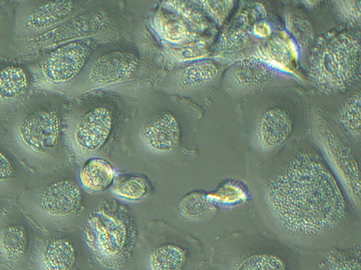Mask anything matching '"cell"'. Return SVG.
<instances>
[{"label": "cell", "mask_w": 361, "mask_h": 270, "mask_svg": "<svg viewBox=\"0 0 361 270\" xmlns=\"http://www.w3.org/2000/svg\"><path fill=\"white\" fill-rule=\"evenodd\" d=\"M151 192V184L146 176H122L116 181L112 194L121 200L137 202L146 198Z\"/></svg>", "instance_id": "cell-23"}, {"label": "cell", "mask_w": 361, "mask_h": 270, "mask_svg": "<svg viewBox=\"0 0 361 270\" xmlns=\"http://www.w3.org/2000/svg\"><path fill=\"white\" fill-rule=\"evenodd\" d=\"M6 210V205L4 202L0 201V219H1L3 214H4V212Z\"/></svg>", "instance_id": "cell-32"}, {"label": "cell", "mask_w": 361, "mask_h": 270, "mask_svg": "<svg viewBox=\"0 0 361 270\" xmlns=\"http://www.w3.org/2000/svg\"><path fill=\"white\" fill-rule=\"evenodd\" d=\"M338 15L351 25L359 24L360 20V1H336Z\"/></svg>", "instance_id": "cell-29"}, {"label": "cell", "mask_w": 361, "mask_h": 270, "mask_svg": "<svg viewBox=\"0 0 361 270\" xmlns=\"http://www.w3.org/2000/svg\"><path fill=\"white\" fill-rule=\"evenodd\" d=\"M219 73L217 65L211 60L190 64L180 72L178 83L183 90L201 88L212 82Z\"/></svg>", "instance_id": "cell-22"}, {"label": "cell", "mask_w": 361, "mask_h": 270, "mask_svg": "<svg viewBox=\"0 0 361 270\" xmlns=\"http://www.w3.org/2000/svg\"><path fill=\"white\" fill-rule=\"evenodd\" d=\"M30 233L23 221L8 218L0 224V265L20 270L30 248Z\"/></svg>", "instance_id": "cell-13"}, {"label": "cell", "mask_w": 361, "mask_h": 270, "mask_svg": "<svg viewBox=\"0 0 361 270\" xmlns=\"http://www.w3.org/2000/svg\"><path fill=\"white\" fill-rule=\"evenodd\" d=\"M218 270H298V254L286 244L260 234L235 233L217 244Z\"/></svg>", "instance_id": "cell-3"}, {"label": "cell", "mask_w": 361, "mask_h": 270, "mask_svg": "<svg viewBox=\"0 0 361 270\" xmlns=\"http://www.w3.org/2000/svg\"><path fill=\"white\" fill-rule=\"evenodd\" d=\"M292 131V119L288 112L279 108H269L257 122V143L264 150H272L285 143Z\"/></svg>", "instance_id": "cell-15"}, {"label": "cell", "mask_w": 361, "mask_h": 270, "mask_svg": "<svg viewBox=\"0 0 361 270\" xmlns=\"http://www.w3.org/2000/svg\"><path fill=\"white\" fill-rule=\"evenodd\" d=\"M114 124V110L107 103L80 105L68 125V139L74 153L85 159L95 155L107 144Z\"/></svg>", "instance_id": "cell-8"}, {"label": "cell", "mask_w": 361, "mask_h": 270, "mask_svg": "<svg viewBox=\"0 0 361 270\" xmlns=\"http://www.w3.org/2000/svg\"><path fill=\"white\" fill-rule=\"evenodd\" d=\"M191 259L188 246L169 240L154 248L148 256L149 270H185Z\"/></svg>", "instance_id": "cell-18"}, {"label": "cell", "mask_w": 361, "mask_h": 270, "mask_svg": "<svg viewBox=\"0 0 361 270\" xmlns=\"http://www.w3.org/2000/svg\"><path fill=\"white\" fill-rule=\"evenodd\" d=\"M76 262L75 244L66 237L51 238L37 254L38 270H73Z\"/></svg>", "instance_id": "cell-16"}, {"label": "cell", "mask_w": 361, "mask_h": 270, "mask_svg": "<svg viewBox=\"0 0 361 270\" xmlns=\"http://www.w3.org/2000/svg\"><path fill=\"white\" fill-rule=\"evenodd\" d=\"M16 175V169L11 160L0 150V185L11 181Z\"/></svg>", "instance_id": "cell-31"}, {"label": "cell", "mask_w": 361, "mask_h": 270, "mask_svg": "<svg viewBox=\"0 0 361 270\" xmlns=\"http://www.w3.org/2000/svg\"><path fill=\"white\" fill-rule=\"evenodd\" d=\"M152 27L161 39L176 45L192 43L196 34L188 22L170 9H159L152 19Z\"/></svg>", "instance_id": "cell-17"}, {"label": "cell", "mask_w": 361, "mask_h": 270, "mask_svg": "<svg viewBox=\"0 0 361 270\" xmlns=\"http://www.w3.org/2000/svg\"><path fill=\"white\" fill-rule=\"evenodd\" d=\"M15 134L23 152L31 159H51L63 150L62 112L47 103L32 105L19 118Z\"/></svg>", "instance_id": "cell-6"}, {"label": "cell", "mask_w": 361, "mask_h": 270, "mask_svg": "<svg viewBox=\"0 0 361 270\" xmlns=\"http://www.w3.org/2000/svg\"><path fill=\"white\" fill-rule=\"evenodd\" d=\"M257 214L271 238L305 252L350 245L359 236V213L324 158L300 150L261 181Z\"/></svg>", "instance_id": "cell-1"}, {"label": "cell", "mask_w": 361, "mask_h": 270, "mask_svg": "<svg viewBox=\"0 0 361 270\" xmlns=\"http://www.w3.org/2000/svg\"><path fill=\"white\" fill-rule=\"evenodd\" d=\"M122 24L123 22L117 11L96 4L53 30L19 40L24 51L42 53L73 41L113 40L121 33Z\"/></svg>", "instance_id": "cell-5"}, {"label": "cell", "mask_w": 361, "mask_h": 270, "mask_svg": "<svg viewBox=\"0 0 361 270\" xmlns=\"http://www.w3.org/2000/svg\"><path fill=\"white\" fill-rule=\"evenodd\" d=\"M166 53L173 62L186 63L202 59L207 56L208 51L204 41H197L176 48L166 46Z\"/></svg>", "instance_id": "cell-27"}, {"label": "cell", "mask_w": 361, "mask_h": 270, "mask_svg": "<svg viewBox=\"0 0 361 270\" xmlns=\"http://www.w3.org/2000/svg\"><path fill=\"white\" fill-rule=\"evenodd\" d=\"M201 270H215L214 269H212V268H209V266H206V268H203Z\"/></svg>", "instance_id": "cell-33"}, {"label": "cell", "mask_w": 361, "mask_h": 270, "mask_svg": "<svg viewBox=\"0 0 361 270\" xmlns=\"http://www.w3.org/2000/svg\"><path fill=\"white\" fill-rule=\"evenodd\" d=\"M326 146L337 172V179L357 213L360 210V174L359 166L350 150L330 131H325Z\"/></svg>", "instance_id": "cell-12"}, {"label": "cell", "mask_w": 361, "mask_h": 270, "mask_svg": "<svg viewBox=\"0 0 361 270\" xmlns=\"http://www.w3.org/2000/svg\"><path fill=\"white\" fill-rule=\"evenodd\" d=\"M360 247L333 248L324 260V270H360Z\"/></svg>", "instance_id": "cell-25"}, {"label": "cell", "mask_w": 361, "mask_h": 270, "mask_svg": "<svg viewBox=\"0 0 361 270\" xmlns=\"http://www.w3.org/2000/svg\"><path fill=\"white\" fill-rule=\"evenodd\" d=\"M202 8L219 24H221L230 13L233 1H201Z\"/></svg>", "instance_id": "cell-30"}, {"label": "cell", "mask_w": 361, "mask_h": 270, "mask_svg": "<svg viewBox=\"0 0 361 270\" xmlns=\"http://www.w3.org/2000/svg\"><path fill=\"white\" fill-rule=\"evenodd\" d=\"M180 214L192 221H206L215 214L216 209L209 204L207 198L201 192H192L185 195L179 204Z\"/></svg>", "instance_id": "cell-24"}, {"label": "cell", "mask_w": 361, "mask_h": 270, "mask_svg": "<svg viewBox=\"0 0 361 270\" xmlns=\"http://www.w3.org/2000/svg\"><path fill=\"white\" fill-rule=\"evenodd\" d=\"M30 89V80L22 67L8 65L0 69V103L13 104L22 101Z\"/></svg>", "instance_id": "cell-21"}, {"label": "cell", "mask_w": 361, "mask_h": 270, "mask_svg": "<svg viewBox=\"0 0 361 270\" xmlns=\"http://www.w3.org/2000/svg\"><path fill=\"white\" fill-rule=\"evenodd\" d=\"M166 8L170 9L185 20L192 22L196 25H204L205 19L202 11L200 8L198 2L193 1H167L164 5Z\"/></svg>", "instance_id": "cell-28"}, {"label": "cell", "mask_w": 361, "mask_h": 270, "mask_svg": "<svg viewBox=\"0 0 361 270\" xmlns=\"http://www.w3.org/2000/svg\"><path fill=\"white\" fill-rule=\"evenodd\" d=\"M310 74L324 92L343 91L360 78V38L343 33L325 41L312 54Z\"/></svg>", "instance_id": "cell-4"}, {"label": "cell", "mask_w": 361, "mask_h": 270, "mask_svg": "<svg viewBox=\"0 0 361 270\" xmlns=\"http://www.w3.org/2000/svg\"><path fill=\"white\" fill-rule=\"evenodd\" d=\"M82 204V188L70 179H59L51 183L37 197L38 207L51 218L72 217L79 211Z\"/></svg>", "instance_id": "cell-11"}, {"label": "cell", "mask_w": 361, "mask_h": 270, "mask_svg": "<svg viewBox=\"0 0 361 270\" xmlns=\"http://www.w3.org/2000/svg\"><path fill=\"white\" fill-rule=\"evenodd\" d=\"M116 172L111 163L102 158H90L79 172L80 186L90 193L107 191L115 182Z\"/></svg>", "instance_id": "cell-19"}, {"label": "cell", "mask_w": 361, "mask_h": 270, "mask_svg": "<svg viewBox=\"0 0 361 270\" xmlns=\"http://www.w3.org/2000/svg\"><path fill=\"white\" fill-rule=\"evenodd\" d=\"M338 122L345 131L350 136L359 139L360 136V93L350 96L341 108L338 115Z\"/></svg>", "instance_id": "cell-26"}, {"label": "cell", "mask_w": 361, "mask_h": 270, "mask_svg": "<svg viewBox=\"0 0 361 270\" xmlns=\"http://www.w3.org/2000/svg\"><path fill=\"white\" fill-rule=\"evenodd\" d=\"M98 45V41L83 40L49 51L33 68V85L49 91L70 89L85 70Z\"/></svg>", "instance_id": "cell-7"}, {"label": "cell", "mask_w": 361, "mask_h": 270, "mask_svg": "<svg viewBox=\"0 0 361 270\" xmlns=\"http://www.w3.org/2000/svg\"><path fill=\"white\" fill-rule=\"evenodd\" d=\"M140 57L134 51L112 50L90 58L85 70L71 89L75 94L130 82L140 70Z\"/></svg>", "instance_id": "cell-9"}, {"label": "cell", "mask_w": 361, "mask_h": 270, "mask_svg": "<svg viewBox=\"0 0 361 270\" xmlns=\"http://www.w3.org/2000/svg\"><path fill=\"white\" fill-rule=\"evenodd\" d=\"M83 236L97 264L106 270H121L133 254L137 228L125 205L103 200L87 218Z\"/></svg>", "instance_id": "cell-2"}, {"label": "cell", "mask_w": 361, "mask_h": 270, "mask_svg": "<svg viewBox=\"0 0 361 270\" xmlns=\"http://www.w3.org/2000/svg\"><path fill=\"white\" fill-rule=\"evenodd\" d=\"M95 5L90 1L73 0L25 1L19 6L16 34L19 39L37 37L60 27Z\"/></svg>", "instance_id": "cell-10"}, {"label": "cell", "mask_w": 361, "mask_h": 270, "mask_svg": "<svg viewBox=\"0 0 361 270\" xmlns=\"http://www.w3.org/2000/svg\"><path fill=\"white\" fill-rule=\"evenodd\" d=\"M140 139L150 152L166 154L179 146L180 128L176 117L169 112L154 115L143 124L140 131Z\"/></svg>", "instance_id": "cell-14"}, {"label": "cell", "mask_w": 361, "mask_h": 270, "mask_svg": "<svg viewBox=\"0 0 361 270\" xmlns=\"http://www.w3.org/2000/svg\"><path fill=\"white\" fill-rule=\"evenodd\" d=\"M275 75L273 68L259 58H250L238 64L234 70L235 85L241 89L252 90L265 86Z\"/></svg>", "instance_id": "cell-20"}]
</instances>
